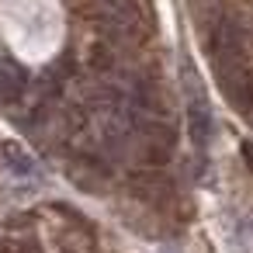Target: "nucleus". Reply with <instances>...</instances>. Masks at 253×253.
Returning a JSON list of instances; mask_svg holds the SVG:
<instances>
[{
	"label": "nucleus",
	"instance_id": "obj_4",
	"mask_svg": "<svg viewBox=\"0 0 253 253\" xmlns=\"http://www.w3.org/2000/svg\"><path fill=\"white\" fill-rule=\"evenodd\" d=\"M211 111H208V104H205V97L201 94H194L191 101H187V135H191V142L198 146V149H205L208 142H211Z\"/></svg>",
	"mask_w": 253,
	"mask_h": 253
},
{
	"label": "nucleus",
	"instance_id": "obj_1",
	"mask_svg": "<svg viewBox=\"0 0 253 253\" xmlns=\"http://www.w3.org/2000/svg\"><path fill=\"white\" fill-rule=\"evenodd\" d=\"M205 49H208V59L215 66L218 80L236 73V70H243V28H239V21L236 18H218L208 28Z\"/></svg>",
	"mask_w": 253,
	"mask_h": 253
},
{
	"label": "nucleus",
	"instance_id": "obj_2",
	"mask_svg": "<svg viewBox=\"0 0 253 253\" xmlns=\"http://www.w3.org/2000/svg\"><path fill=\"white\" fill-rule=\"evenodd\" d=\"M101 21L108 35L122 42H135L142 35V14L135 0H101Z\"/></svg>",
	"mask_w": 253,
	"mask_h": 253
},
{
	"label": "nucleus",
	"instance_id": "obj_3",
	"mask_svg": "<svg viewBox=\"0 0 253 253\" xmlns=\"http://www.w3.org/2000/svg\"><path fill=\"white\" fill-rule=\"evenodd\" d=\"M222 87H225V97L236 111L243 115H253V70H236L229 77H222Z\"/></svg>",
	"mask_w": 253,
	"mask_h": 253
},
{
	"label": "nucleus",
	"instance_id": "obj_5",
	"mask_svg": "<svg viewBox=\"0 0 253 253\" xmlns=\"http://www.w3.org/2000/svg\"><path fill=\"white\" fill-rule=\"evenodd\" d=\"M0 167L7 173H14V177H32L35 173V160L25 153V146L11 142V139L0 142Z\"/></svg>",
	"mask_w": 253,
	"mask_h": 253
},
{
	"label": "nucleus",
	"instance_id": "obj_6",
	"mask_svg": "<svg viewBox=\"0 0 253 253\" xmlns=\"http://www.w3.org/2000/svg\"><path fill=\"white\" fill-rule=\"evenodd\" d=\"M25 84H28V73L21 63L14 59H0V101H14L25 94Z\"/></svg>",
	"mask_w": 253,
	"mask_h": 253
}]
</instances>
